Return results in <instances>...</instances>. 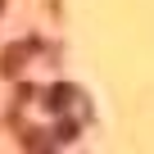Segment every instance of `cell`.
Segmentation results:
<instances>
[{
	"label": "cell",
	"mask_w": 154,
	"mask_h": 154,
	"mask_svg": "<svg viewBox=\"0 0 154 154\" xmlns=\"http://www.w3.org/2000/svg\"><path fill=\"white\" fill-rule=\"evenodd\" d=\"M27 54H32V45H9V50H5V59H0V72L18 82L23 68H27Z\"/></svg>",
	"instance_id": "cell-2"
},
{
	"label": "cell",
	"mask_w": 154,
	"mask_h": 154,
	"mask_svg": "<svg viewBox=\"0 0 154 154\" xmlns=\"http://www.w3.org/2000/svg\"><path fill=\"white\" fill-rule=\"evenodd\" d=\"M77 100H82V91H72V86H50V91H45L50 113H77V118H86V109L77 104Z\"/></svg>",
	"instance_id": "cell-1"
},
{
	"label": "cell",
	"mask_w": 154,
	"mask_h": 154,
	"mask_svg": "<svg viewBox=\"0 0 154 154\" xmlns=\"http://www.w3.org/2000/svg\"><path fill=\"white\" fill-rule=\"evenodd\" d=\"M32 95H36V86H32V82H18V91H14V100H18V104H32Z\"/></svg>",
	"instance_id": "cell-3"
},
{
	"label": "cell",
	"mask_w": 154,
	"mask_h": 154,
	"mask_svg": "<svg viewBox=\"0 0 154 154\" xmlns=\"http://www.w3.org/2000/svg\"><path fill=\"white\" fill-rule=\"evenodd\" d=\"M0 9H5V0H0Z\"/></svg>",
	"instance_id": "cell-4"
}]
</instances>
